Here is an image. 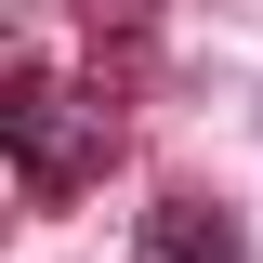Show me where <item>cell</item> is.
I'll use <instances>...</instances> for the list:
<instances>
[{
	"label": "cell",
	"mask_w": 263,
	"mask_h": 263,
	"mask_svg": "<svg viewBox=\"0 0 263 263\" xmlns=\"http://www.w3.org/2000/svg\"><path fill=\"white\" fill-rule=\"evenodd\" d=\"M0 158H27V211H79L119 158V132L92 105H66L53 66H0Z\"/></svg>",
	"instance_id": "1"
},
{
	"label": "cell",
	"mask_w": 263,
	"mask_h": 263,
	"mask_svg": "<svg viewBox=\"0 0 263 263\" xmlns=\"http://www.w3.org/2000/svg\"><path fill=\"white\" fill-rule=\"evenodd\" d=\"M132 263H250V237H237L224 197H158L145 237H132Z\"/></svg>",
	"instance_id": "2"
},
{
	"label": "cell",
	"mask_w": 263,
	"mask_h": 263,
	"mask_svg": "<svg viewBox=\"0 0 263 263\" xmlns=\"http://www.w3.org/2000/svg\"><path fill=\"white\" fill-rule=\"evenodd\" d=\"M105 13H132V0H105Z\"/></svg>",
	"instance_id": "3"
}]
</instances>
